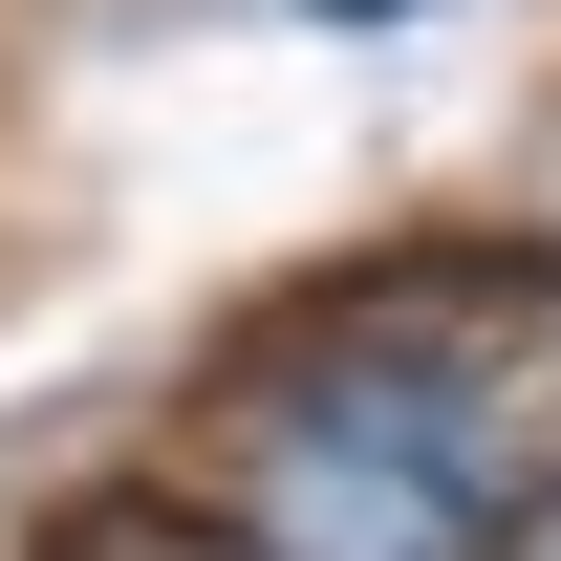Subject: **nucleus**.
I'll use <instances>...</instances> for the list:
<instances>
[{
	"label": "nucleus",
	"mask_w": 561,
	"mask_h": 561,
	"mask_svg": "<svg viewBox=\"0 0 561 561\" xmlns=\"http://www.w3.org/2000/svg\"><path fill=\"white\" fill-rule=\"evenodd\" d=\"M238 454H260L280 561H476V540H518L540 476H561V260L432 238V260L324 280L238 367Z\"/></svg>",
	"instance_id": "f257e3e1"
},
{
	"label": "nucleus",
	"mask_w": 561,
	"mask_h": 561,
	"mask_svg": "<svg viewBox=\"0 0 561 561\" xmlns=\"http://www.w3.org/2000/svg\"><path fill=\"white\" fill-rule=\"evenodd\" d=\"M22 561H280L238 496H173V476H87V496H44L22 518Z\"/></svg>",
	"instance_id": "f03ea898"
},
{
	"label": "nucleus",
	"mask_w": 561,
	"mask_h": 561,
	"mask_svg": "<svg viewBox=\"0 0 561 561\" xmlns=\"http://www.w3.org/2000/svg\"><path fill=\"white\" fill-rule=\"evenodd\" d=\"M496 561H561V476H540V518H518V540H496Z\"/></svg>",
	"instance_id": "7ed1b4c3"
},
{
	"label": "nucleus",
	"mask_w": 561,
	"mask_h": 561,
	"mask_svg": "<svg viewBox=\"0 0 561 561\" xmlns=\"http://www.w3.org/2000/svg\"><path fill=\"white\" fill-rule=\"evenodd\" d=\"M302 22H432V0H302Z\"/></svg>",
	"instance_id": "20e7f679"
}]
</instances>
